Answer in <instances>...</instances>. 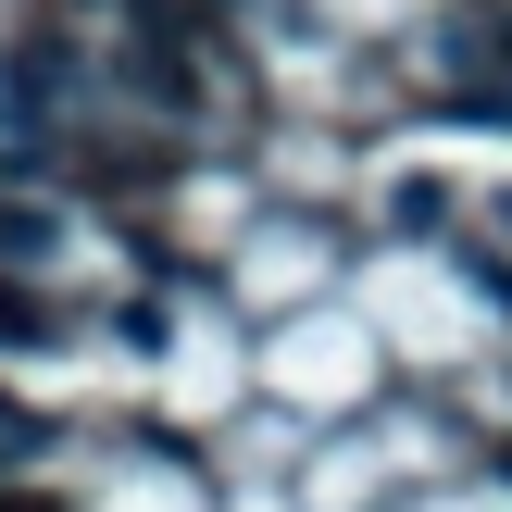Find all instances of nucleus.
I'll use <instances>...</instances> for the list:
<instances>
[{
  "label": "nucleus",
  "instance_id": "f257e3e1",
  "mask_svg": "<svg viewBox=\"0 0 512 512\" xmlns=\"http://www.w3.org/2000/svg\"><path fill=\"white\" fill-rule=\"evenodd\" d=\"M50 325H63V313H50L38 288H13V275H0V350H38Z\"/></svg>",
  "mask_w": 512,
  "mask_h": 512
},
{
  "label": "nucleus",
  "instance_id": "39448f33",
  "mask_svg": "<svg viewBox=\"0 0 512 512\" xmlns=\"http://www.w3.org/2000/svg\"><path fill=\"white\" fill-rule=\"evenodd\" d=\"M500 475H512V450H500Z\"/></svg>",
  "mask_w": 512,
  "mask_h": 512
},
{
  "label": "nucleus",
  "instance_id": "20e7f679",
  "mask_svg": "<svg viewBox=\"0 0 512 512\" xmlns=\"http://www.w3.org/2000/svg\"><path fill=\"white\" fill-rule=\"evenodd\" d=\"M0 512H63V500H38V488H0Z\"/></svg>",
  "mask_w": 512,
  "mask_h": 512
},
{
  "label": "nucleus",
  "instance_id": "7ed1b4c3",
  "mask_svg": "<svg viewBox=\"0 0 512 512\" xmlns=\"http://www.w3.org/2000/svg\"><path fill=\"white\" fill-rule=\"evenodd\" d=\"M113 13H125V25H175V13H163V0H113Z\"/></svg>",
  "mask_w": 512,
  "mask_h": 512
},
{
  "label": "nucleus",
  "instance_id": "f03ea898",
  "mask_svg": "<svg viewBox=\"0 0 512 512\" xmlns=\"http://www.w3.org/2000/svg\"><path fill=\"white\" fill-rule=\"evenodd\" d=\"M38 438H50V425H38V413H13V400H0V475H13V463H38Z\"/></svg>",
  "mask_w": 512,
  "mask_h": 512
}]
</instances>
